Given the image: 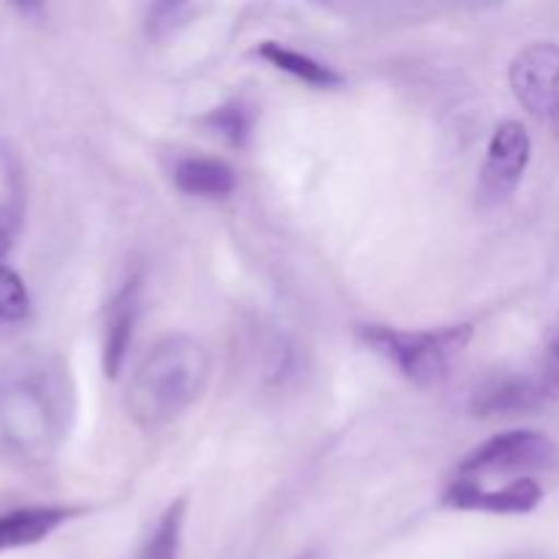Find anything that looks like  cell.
Returning a JSON list of instances; mask_svg holds the SVG:
<instances>
[{"label": "cell", "mask_w": 559, "mask_h": 559, "mask_svg": "<svg viewBox=\"0 0 559 559\" xmlns=\"http://www.w3.org/2000/svg\"><path fill=\"white\" fill-rule=\"evenodd\" d=\"M31 314V293L11 265L0 260V322H22Z\"/></svg>", "instance_id": "cell-15"}, {"label": "cell", "mask_w": 559, "mask_h": 559, "mask_svg": "<svg viewBox=\"0 0 559 559\" xmlns=\"http://www.w3.org/2000/svg\"><path fill=\"white\" fill-rule=\"evenodd\" d=\"M186 522V500H175L162 519L153 527L151 538L142 546L136 559H178L180 557V538H183Z\"/></svg>", "instance_id": "cell-13"}, {"label": "cell", "mask_w": 559, "mask_h": 559, "mask_svg": "<svg viewBox=\"0 0 559 559\" xmlns=\"http://www.w3.org/2000/svg\"><path fill=\"white\" fill-rule=\"evenodd\" d=\"M533 156L530 131L519 120H502L491 134L480 167V194L491 202H502L519 189Z\"/></svg>", "instance_id": "cell-6"}, {"label": "cell", "mask_w": 559, "mask_h": 559, "mask_svg": "<svg viewBox=\"0 0 559 559\" xmlns=\"http://www.w3.org/2000/svg\"><path fill=\"white\" fill-rule=\"evenodd\" d=\"M549 399V388L530 377H502L480 388L473 399V409L480 418H508L540 409Z\"/></svg>", "instance_id": "cell-10"}, {"label": "cell", "mask_w": 559, "mask_h": 559, "mask_svg": "<svg viewBox=\"0 0 559 559\" xmlns=\"http://www.w3.org/2000/svg\"><path fill=\"white\" fill-rule=\"evenodd\" d=\"M546 371H549V380L559 388V331L549 342V349H546Z\"/></svg>", "instance_id": "cell-17"}, {"label": "cell", "mask_w": 559, "mask_h": 559, "mask_svg": "<svg viewBox=\"0 0 559 559\" xmlns=\"http://www.w3.org/2000/svg\"><path fill=\"white\" fill-rule=\"evenodd\" d=\"M74 516L80 508L71 506H25L0 513V555L41 544Z\"/></svg>", "instance_id": "cell-9"}, {"label": "cell", "mask_w": 559, "mask_h": 559, "mask_svg": "<svg viewBox=\"0 0 559 559\" xmlns=\"http://www.w3.org/2000/svg\"><path fill=\"white\" fill-rule=\"evenodd\" d=\"M358 338L377 355L396 366L415 385H437L448 377L451 360L473 338L469 325H448L437 331H399L388 325H358Z\"/></svg>", "instance_id": "cell-3"}, {"label": "cell", "mask_w": 559, "mask_h": 559, "mask_svg": "<svg viewBox=\"0 0 559 559\" xmlns=\"http://www.w3.org/2000/svg\"><path fill=\"white\" fill-rule=\"evenodd\" d=\"M300 559H320L317 555H306V557H300Z\"/></svg>", "instance_id": "cell-18"}, {"label": "cell", "mask_w": 559, "mask_h": 559, "mask_svg": "<svg viewBox=\"0 0 559 559\" xmlns=\"http://www.w3.org/2000/svg\"><path fill=\"white\" fill-rule=\"evenodd\" d=\"M173 180L183 194L191 197H229L238 186L235 169L229 167L222 158H207V156H186L175 164Z\"/></svg>", "instance_id": "cell-11"}, {"label": "cell", "mask_w": 559, "mask_h": 559, "mask_svg": "<svg viewBox=\"0 0 559 559\" xmlns=\"http://www.w3.org/2000/svg\"><path fill=\"white\" fill-rule=\"evenodd\" d=\"M257 55H260V58H265L271 66H276L278 71H284V74L295 76V80L306 82V85H311V87L336 91V87L344 85L342 74H338V71H333L331 66L322 63V60H317V58H311V55L298 52V49H293V47H284V44H278V41H262L260 47H257Z\"/></svg>", "instance_id": "cell-12"}, {"label": "cell", "mask_w": 559, "mask_h": 559, "mask_svg": "<svg viewBox=\"0 0 559 559\" xmlns=\"http://www.w3.org/2000/svg\"><path fill=\"white\" fill-rule=\"evenodd\" d=\"M511 87L519 104L559 131V47L535 41L524 47L511 63Z\"/></svg>", "instance_id": "cell-5"}, {"label": "cell", "mask_w": 559, "mask_h": 559, "mask_svg": "<svg viewBox=\"0 0 559 559\" xmlns=\"http://www.w3.org/2000/svg\"><path fill=\"white\" fill-rule=\"evenodd\" d=\"M254 107L249 102H243V98H233V102L211 109L202 118V123L211 131H216V134H222L227 142H233V145H246L251 136V129H254Z\"/></svg>", "instance_id": "cell-14"}, {"label": "cell", "mask_w": 559, "mask_h": 559, "mask_svg": "<svg viewBox=\"0 0 559 559\" xmlns=\"http://www.w3.org/2000/svg\"><path fill=\"white\" fill-rule=\"evenodd\" d=\"M559 464V448L540 431H502L491 440L480 442L475 451L459 464V478L480 480L497 473H535L555 469Z\"/></svg>", "instance_id": "cell-4"}, {"label": "cell", "mask_w": 559, "mask_h": 559, "mask_svg": "<svg viewBox=\"0 0 559 559\" xmlns=\"http://www.w3.org/2000/svg\"><path fill=\"white\" fill-rule=\"evenodd\" d=\"M142 311V278L131 276L126 278L123 287L112 295L107 306V317H104V338H102V364L104 374L109 380L120 374L129 355L131 342H134L136 322H140Z\"/></svg>", "instance_id": "cell-8"}, {"label": "cell", "mask_w": 559, "mask_h": 559, "mask_svg": "<svg viewBox=\"0 0 559 559\" xmlns=\"http://www.w3.org/2000/svg\"><path fill=\"white\" fill-rule=\"evenodd\" d=\"M76 418V385L55 349L25 347L0 360V462H55Z\"/></svg>", "instance_id": "cell-1"}, {"label": "cell", "mask_w": 559, "mask_h": 559, "mask_svg": "<svg viewBox=\"0 0 559 559\" xmlns=\"http://www.w3.org/2000/svg\"><path fill=\"white\" fill-rule=\"evenodd\" d=\"M445 506L459 511H484V513H530L544 500V489L533 478L508 480L502 489H489L480 480L456 478L445 491Z\"/></svg>", "instance_id": "cell-7"}, {"label": "cell", "mask_w": 559, "mask_h": 559, "mask_svg": "<svg viewBox=\"0 0 559 559\" xmlns=\"http://www.w3.org/2000/svg\"><path fill=\"white\" fill-rule=\"evenodd\" d=\"M211 349L194 336L153 344L129 385V413L142 429H162L186 413L211 380Z\"/></svg>", "instance_id": "cell-2"}, {"label": "cell", "mask_w": 559, "mask_h": 559, "mask_svg": "<svg viewBox=\"0 0 559 559\" xmlns=\"http://www.w3.org/2000/svg\"><path fill=\"white\" fill-rule=\"evenodd\" d=\"M16 227H20V213H16L11 205L0 207V260L9 254L11 243H14Z\"/></svg>", "instance_id": "cell-16"}]
</instances>
